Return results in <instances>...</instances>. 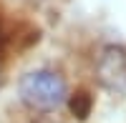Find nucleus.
<instances>
[{
	"instance_id": "f257e3e1",
	"label": "nucleus",
	"mask_w": 126,
	"mask_h": 123,
	"mask_svg": "<svg viewBox=\"0 0 126 123\" xmlns=\"http://www.w3.org/2000/svg\"><path fill=\"white\" fill-rule=\"evenodd\" d=\"M18 90H20L23 103L35 108V111H53L68 96L66 78H63L58 70H48V68L30 70V73L20 80Z\"/></svg>"
},
{
	"instance_id": "f03ea898",
	"label": "nucleus",
	"mask_w": 126,
	"mask_h": 123,
	"mask_svg": "<svg viewBox=\"0 0 126 123\" xmlns=\"http://www.w3.org/2000/svg\"><path fill=\"white\" fill-rule=\"evenodd\" d=\"M98 78L103 86L109 88H124L126 86V50L119 45L103 48V53L98 55Z\"/></svg>"
},
{
	"instance_id": "7ed1b4c3",
	"label": "nucleus",
	"mask_w": 126,
	"mask_h": 123,
	"mask_svg": "<svg viewBox=\"0 0 126 123\" xmlns=\"http://www.w3.org/2000/svg\"><path fill=\"white\" fill-rule=\"evenodd\" d=\"M68 106H71V113L76 116V118H81V121H83V118L91 113L93 100H91V96L86 93V90H78V93H73V96H71Z\"/></svg>"
}]
</instances>
